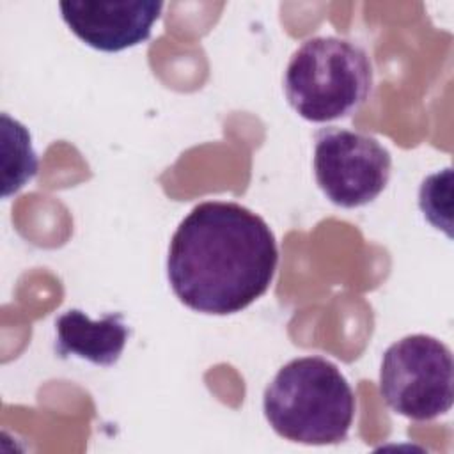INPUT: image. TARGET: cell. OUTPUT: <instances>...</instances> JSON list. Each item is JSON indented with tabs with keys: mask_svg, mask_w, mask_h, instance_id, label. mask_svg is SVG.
<instances>
[{
	"mask_svg": "<svg viewBox=\"0 0 454 454\" xmlns=\"http://www.w3.org/2000/svg\"><path fill=\"white\" fill-rule=\"evenodd\" d=\"M277 262L275 236L259 215L236 202L206 200L177 225L167 277L188 309L227 316L270 289Z\"/></svg>",
	"mask_w": 454,
	"mask_h": 454,
	"instance_id": "1",
	"label": "cell"
},
{
	"mask_svg": "<svg viewBox=\"0 0 454 454\" xmlns=\"http://www.w3.org/2000/svg\"><path fill=\"white\" fill-rule=\"evenodd\" d=\"M355 394L335 364L300 356L278 369L264 388L262 410L271 429L291 442L330 445L346 440Z\"/></svg>",
	"mask_w": 454,
	"mask_h": 454,
	"instance_id": "2",
	"label": "cell"
},
{
	"mask_svg": "<svg viewBox=\"0 0 454 454\" xmlns=\"http://www.w3.org/2000/svg\"><path fill=\"white\" fill-rule=\"evenodd\" d=\"M284 92L293 110L310 122L353 115L372 92V64L362 46L337 35H316L291 55Z\"/></svg>",
	"mask_w": 454,
	"mask_h": 454,
	"instance_id": "3",
	"label": "cell"
},
{
	"mask_svg": "<svg viewBox=\"0 0 454 454\" xmlns=\"http://www.w3.org/2000/svg\"><path fill=\"white\" fill-rule=\"evenodd\" d=\"M380 392L388 408L411 420H431L447 413L454 401L449 346L426 333L395 340L381 358Z\"/></svg>",
	"mask_w": 454,
	"mask_h": 454,
	"instance_id": "4",
	"label": "cell"
},
{
	"mask_svg": "<svg viewBox=\"0 0 454 454\" xmlns=\"http://www.w3.org/2000/svg\"><path fill=\"white\" fill-rule=\"evenodd\" d=\"M390 168V153L367 133L337 126L316 133V181L335 206L360 207L372 202L387 188Z\"/></svg>",
	"mask_w": 454,
	"mask_h": 454,
	"instance_id": "5",
	"label": "cell"
},
{
	"mask_svg": "<svg viewBox=\"0 0 454 454\" xmlns=\"http://www.w3.org/2000/svg\"><path fill=\"white\" fill-rule=\"evenodd\" d=\"M69 30L99 51H122L149 39L160 0H64L59 4Z\"/></svg>",
	"mask_w": 454,
	"mask_h": 454,
	"instance_id": "6",
	"label": "cell"
},
{
	"mask_svg": "<svg viewBox=\"0 0 454 454\" xmlns=\"http://www.w3.org/2000/svg\"><path fill=\"white\" fill-rule=\"evenodd\" d=\"M55 351L62 356H78L94 365H114L128 342L129 326L121 312L105 314L92 321L83 310L69 309L55 319Z\"/></svg>",
	"mask_w": 454,
	"mask_h": 454,
	"instance_id": "7",
	"label": "cell"
}]
</instances>
